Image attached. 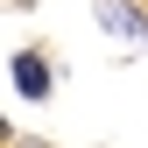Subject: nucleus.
Listing matches in <instances>:
<instances>
[{"label":"nucleus","mask_w":148,"mask_h":148,"mask_svg":"<svg viewBox=\"0 0 148 148\" xmlns=\"http://www.w3.org/2000/svg\"><path fill=\"white\" fill-rule=\"evenodd\" d=\"M99 21H106V35H134V42H148V21L127 0H99Z\"/></svg>","instance_id":"2"},{"label":"nucleus","mask_w":148,"mask_h":148,"mask_svg":"<svg viewBox=\"0 0 148 148\" xmlns=\"http://www.w3.org/2000/svg\"><path fill=\"white\" fill-rule=\"evenodd\" d=\"M21 7H28V0H21Z\"/></svg>","instance_id":"3"},{"label":"nucleus","mask_w":148,"mask_h":148,"mask_svg":"<svg viewBox=\"0 0 148 148\" xmlns=\"http://www.w3.org/2000/svg\"><path fill=\"white\" fill-rule=\"evenodd\" d=\"M14 85H21V99H42L49 92V57L42 49H21L14 57Z\"/></svg>","instance_id":"1"}]
</instances>
